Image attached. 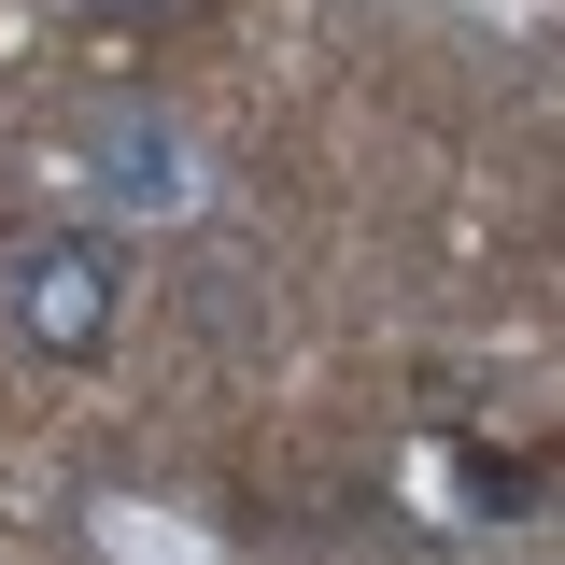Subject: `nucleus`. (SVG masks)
Wrapping results in <instances>:
<instances>
[{"label":"nucleus","mask_w":565,"mask_h":565,"mask_svg":"<svg viewBox=\"0 0 565 565\" xmlns=\"http://www.w3.org/2000/svg\"><path fill=\"white\" fill-rule=\"evenodd\" d=\"M0 297H14V340L29 353H71V367H85V353L114 340V255H99L85 226L14 241V255H0Z\"/></svg>","instance_id":"obj_1"},{"label":"nucleus","mask_w":565,"mask_h":565,"mask_svg":"<svg viewBox=\"0 0 565 565\" xmlns=\"http://www.w3.org/2000/svg\"><path fill=\"white\" fill-rule=\"evenodd\" d=\"M99 14H170V0H99Z\"/></svg>","instance_id":"obj_2"}]
</instances>
